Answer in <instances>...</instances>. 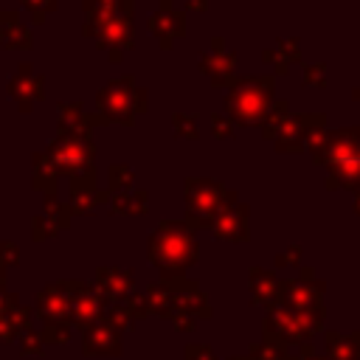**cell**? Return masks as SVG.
I'll return each mask as SVG.
<instances>
[{
  "mask_svg": "<svg viewBox=\"0 0 360 360\" xmlns=\"http://www.w3.org/2000/svg\"><path fill=\"white\" fill-rule=\"evenodd\" d=\"M93 115L82 112V101L59 104V135L45 149V158L51 160L53 172L59 177H70L76 172H84L93 166Z\"/></svg>",
  "mask_w": 360,
  "mask_h": 360,
  "instance_id": "6da1fadb",
  "label": "cell"
},
{
  "mask_svg": "<svg viewBox=\"0 0 360 360\" xmlns=\"http://www.w3.org/2000/svg\"><path fill=\"white\" fill-rule=\"evenodd\" d=\"M149 315H163L177 332H191L197 318H211L205 292L186 276H163L158 284L143 290Z\"/></svg>",
  "mask_w": 360,
  "mask_h": 360,
  "instance_id": "7a4b0ae2",
  "label": "cell"
},
{
  "mask_svg": "<svg viewBox=\"0 0 360 360\" xmlns=\"http://www.w3.org/2000/svg\"><path fill=\"white\" fill-rule=\"evenodd\" d=\"M149 262L163 276H183L197 262L194 231L186 222H160L149 236Z\"/></svg>",
  "mask_w": 360,
  "mask_h": 360,
  "instance_id": "3957f363",
  "label": "cell"
},
{
  "mask_svg": "<svg viewBox=\"0 0 360 360\" xmlns=\"http://www.w3.org/2000/svg\"><path fill=\"white\" fill-rule=\"evenodd\" d=\"M273 76H242L225 96V115L239 127H253L267 118L273 107Z\"/></svg>",
  "mask_w": 360,
  "mask_h": 360,
  "instance_id": "277c9868",
  "label": "cell"
},
{
  "mask_svg": "<svg viewBox=\"0 0 360 360\" xmlns=\"http://www.w3.org/2000/svg\"><path fill=\"white\" fill-rule=\"evenodd\" d=\"M236 194L231 188H225L217 180H205V177H188L186 180V225L194 228H214L217 217L222 211H228L231 205H236Z\"/></svg>",
  "mask_w": 360,
  "mask_h": 360,
  "instance_id": "5b68a950",
  "label": "cell"
},
{
  "mask_svg": "<svg viewBox=\"0 0 360 360\" xmlns=\"http://www.w3.org/2000/svg\"><path fill=\"white\" fill-rule=\"evenodd\" d=\"M96 107H98V115H93V127L96 124H110V121L132 124L135 115L146 112V90L135 87L132 76H121L115 82H107L98 90Z\"/></svg>",
  "mask_w": 360,
  "mask_h": 360,
  "instance_id": "8992f818",
  "label": "cell"
},
{
  "mask_svg": "<svg viewBox=\"0 0 360 360\" xmlns=\"http://www.w3.org/2000/svg\"><path fill=\"white\" fill-rule=\"evenodd\" d=\"M37 318H39V332L45 335V343H65L70 338V295H68V284L56 281L45 290H39L37 295Z\"/></svg>",
  "mask_w": 360,
  "mask_h": 360,
  "instance_id": "52a82bcc",
  "label": "cell"
},
{
  "mask_svg": "<svg viewBox=\"0 0 360 360\" xmlns=\"http://www.w3.org/2000/svg\"><path fill=\"white\" fill-rule=\"evenodd\" d=\"M321 321H323V309L292 312V309H284V307H270L267 318H264V338L278 340L284 346L304 343L321 329Z\"/></svg>",
  "mask_w": 360,
  "mask_h": 360,
  "instance_id": "ba28073f",
  "label": "cell"
},
{
  "mask_svg": "<svg viewBox=\"0 0 360 360\" xmlns=\"http://www.w3.org/2000/svg\"><path fill=\"white\" fill-rule=\"evenodd\" d=\"M132 14H135V6L118 11L107 20L84 22V37L96 39V48L107 51L110 62H121L124 51L132 48Z\"/></svg>",
  "mask_w": 360,
  "mask_h": 360,
  "instance_id": "9c48e42d",
  "label": "cell"
},
{
  "mask_svg": "<svg viewBox=\"0 0 360 360\" xmlns=\"http://www.w3.org/2000/svg\"><path fill=\"white\" fill-rule=\"evenodd\" d=\"M321 284L312 278L309 270L301 273V278H287L278 281V295L273 307H284L292 312H315L321 309Z\"/></svg>",
  "mask_w": 360,
  "mask_h": 360,
  "instance_id": "30bf717a",
  "label": "cell"
},
{
  "mask_svg": "<svg viewBox=\"0 0 360 360\" xmlns=\"http://www.w3.org/2000/svg\"><path fill=\"white\" fill-rule=\"evenodd\" d=\"M68 284V295H70V323L79 326V329H87L93 326L96 321L104 318V298L98 295L96 287H90L87 281H65Z\"/></svg>",
  "mask_w": 360,
  "mask_h": 360,
  "instance_id": "8fae6325",
  "label": "cell"
},
{
  "mask_svg": "<svg viewBox=\"0 0 360 360\" xmlns=\"http://www.w3.org/2000/svg\"><path fill=\"white\" fill-rule=\"evenodd\" d=\"M233 65H236V53L225 51L219 37H214L211 39V51L200 56V73H205L214 87H228V90L233 87V82H236Z\"/></svg>",
  "mask_w": 360,
  "mask_h": 360,
  "instance_id": "7c38bea8",
  "label": "cell"
},
{
  "mask_svg": "<svg viewBox=\"0 0 360 360\" xmlns=\"http://www.w3.org/2000/svg\"><path fill=\"white\" fill-rule=\"evenodd\" d=\"M149 31L158 37V45L169 51L180 37H186V14L174 8L172 0H160L158 11L149 17Z\"/></svg>",
  "mask_w": 360,
  "mask_h": 360,
  "instance_id": "4fadbf2b",
  "label": "cell"
},
{
  "mask_svg": "<svg viewBox=\"0 0 360 360\" xmlns=\"http://www.w3.org/2000/svg\"><path fill=\"white\" fill-rule=\"evenodd\" d=\"M6 90H8V96L17 101L20 112L25 115V112L34 110V104H39V101L45 98V79H42L39 73H34L31 65H20L17 76L8 79Z\"/></svg>",
  "mask_w": 360,
  "mask_h": 360,
  "instance_id": "5bb4252c",
  "label": "cell"
},
{
  "mask_svg": "<svg viewBox=\"0 0 360 360\" xmlns=\"http://www.w3.org/2000/svg\"><path fill=\"white\" fill-rule=\"evenodd\" d=\"M360 155V127H343V129H335V132H326V141H323V149L318 155V166H335V163H343L349 158Z\"/></svg>",
  "mask_w": 360,
  "mask_h": 360,
  "instance_id": "9a60e30c",
  "label": "cell"
},
{
  "mask_svg": "<svg viewBox=\"0 0 360 360\" xmlns=\"http://www.w3.org/2000/svg\"><path fill=\"white\" fill-rule=\"evenodd\" d=\"M31 329V309L20 304L14 292L0 290V340L11 343Z\"/></svg>",
  "mask_w": 360,
  "mask_h": 360,
  "instance_id": "2e32d148",
  "label": "cell"
},
{
  "mask_svg": "<svg viewBox=\"0 0 360 360\" xmlns=\"http://www.w3.org/2000/svg\"><path fill=\"white\" fill-rule=\"evenodd\" d=\"M82 352L87 357H112V354H121V329L112 326L104 318L96 321L93 326L84 329Z\"/></svg>",
  "mask_w": 360,
  "mask_h": 360,
  "instance_id": "e0dca14e",
  "label": "cell"
},
{
  "mask_svg": "<svg viewBox=\"0 0 360 360\" xmlns=\"http://www.w3.org/2000/svg\"><path fill=\"white\" fill-rule=\"evenodd\" d=\"M70 180V214H90L96 202H104L107 194L96 188V166L76 172L68 177Z\"/></svg>",
  "mask_w": 360,
  "mask_h": 360,
  "instance_id": "ac0fdd59",
  "label": "cell"
},
{
  "mask_svg": "<svg viewBox=\"0 0 360 360\" xmlns=\"http://www.w3.org/2000/svg\"><path fill=\"white\" fill-rule=\"evenodd\" d=\"M211 231L222 242H248V236H250V211H248V205L236 202L228 211H222Z\"/></svg>",
  "mask_w": 360,
  "mask_h": 360,
  "instance_id": "d6986e66",
  "label": "cell"
},
{
  "mask_svg": "<svg viewBox=\"0 0 360 360\" xmlns=\"http://www.w3.org/2000/svg\"><path fill=\"white\" fill-rule=\"evenodd\" d=\"M132 273L124 267H98L96 273V290L104 298V304H115L124 301L132 292Z\"/></svg>",
  "mask_w": 360,
  "mask_h": 360,
  "instance_id": "ffe728a7",
  "label": "cell"
},
{
  "mask_svg": "<svg viewBox=\"0 0 360 360\" xmlns=\"http://www.w3.org/2000/svg\"><path fill=\"white\" fill-rule=\"evenodd\" d=\"M309 121H312V115H287L278 135L273 138L276 149L278 152H304V138H307Z\"/></svg>",
  "mask_w": 360,
  "mask_h": 360,
  "instance_id": "44dd1931",
  "label": "cell"
},
{
  "mask_svg": "<svg viewBox=\"0 0 360 360\" xmlns=\"http://www.w3.org/2000/svg\"><path fill=\"white\" fill-rule=\"evenodd\" d=\"M0 48H31V34L22 28L17 11H0Z\"/></svg>",
  "mask_w": 360,
  "mask_h": 360,
  "instance_id": "7402d4cb",
  "label": "cell"
},
{
  "mask_svg": "<svg viewBox=\"0 0 360 360\" xmlns=\"http://www.w3.org/2000/svg\"><path fill=\"white\" fill-rule=\"evenodd\" d=\"M326 186L329 188H349L354 194H360V155L343 160V163H335L326 169Z\"/></svg>",
  "mask_w": 360,
  "mask_h": 360,
  "instance_id": "603a6c76",
  "label": "cell"
},
{
  "mask_svg": "<svg viewBox=\"0 0 360 360\" xmlns=\"http://www.w3.org/2000/svg\"><path fill=\"white\" fill-rule=\"evenodd\" d=\"M250 295L256 304H264L270 309L276 304V295H278V278L270 270L253 267L250 270Z\"/></svg>",
  "mask_w": 360,
  "mask_h": 360,
  "instance_id": "cb8c5ba5",
  "label": "cell"
},
{
  "mask_svg": "<svg viewBox=\"0 0 360 360\" xmlns=\"http://www.w3.org/2000/svg\"><path fill=\"white\" fill-rule=\"evenodd\" d=\"M146 200H149L146 191H135V188H124L118 194H110L115 214H146V208H149Z\"/></svg>",
  "mask_w": 360,
  "mask_h": 360,
  "instance_id": "d4e9b609",
  "label": "cell"
},
{
  "mask_svg": "<svg viewBox=\"0 0 360 360\" xmlns=\"http://www.w3.org/2000/svg\"><path fill=\"white\" fill-rule=\"evenodd\" d=\"M56 172L51 166V160L45 158V152H37L34 155V188L48 194V197H56Z\"/></svg>",
  "mask_w": 360,
  "mask_h": 360,
  "instance_id": "484cf974",
  "label": "cell"
},
{
  "mask_svg": "<svg viewBox=\"0 0 360 360\" xmlns=\"http://www.w3.org/2000/svg\"><path fill=\"white\" fill-rule=\"evenodd\" d=\"M326 340H329V360H357V357H360V349H357L360 335L346 338V335L329 332Z\"/></svg>",
  "mask_w": 360,
  "mask_h": 360,
  "instance_id": "4316f807",
  "label": "cell"
},
{
  "mask_svg": "<svg viewBox=\"0 0 360 360\" xmlns=\"http://www.w3.org/2000/svg\"><path fill=\"white\" fill-rule=\"evenodd\" d=\"M290 110V104L281 98V101H273V107H270V112H267V118L262 121V135L267 138V141H273L276 135H278V129H281V124L287 121V112Z\"/></svg>",
  "mask_w": 360,
  "mask_h": 360,
  "instance_id": "83f0119b",
  "label": "cell"
},
{
  "mask_svg": "<svg viewBox=\"0 0 360 360\" xmlns=\"http://www.w3.org/2000/svg\"><path fill=\"white\" fill-rule=\"evenodd\" d=\"M45 222L59 233V231H65L68 228V222H70V205H62L56 197H48V202H45Z\"/></svg>",
  "mask_w": 360,
  "mask_h": 360,
  "instance_id": "f1b7e54d",
  "label": "cell"
},
{
  "mask_svg": "<svg viewBox=\"0 0 360 360\" xmlns=\"http://www.w3.org/2000/svg\"><path fill=\"white\" fill-rule=\"evenodd\" d=\"M129 180H132L129 166H110V194H118L124 188H132Z\"/></svg>",
  "mask_w": 360,
  "mask_h": 360,
  "instance_id": "f546056e",
  "label": "cell"
},
{
  "mask_svg": "<svg viewBox=\"0 0 360 360\" xmlns=\"http://www.w3.org/2000/svg\"><path fill=\"white\" fill-rule=\"evenodd\" d=\"M20 346H22V349H20L22 354H39V352L45 349V335H42L39 329H34V326H31V329L20 338Z\"/></svg>",
  "mask_w": 360,
  "mask_h": 360,
  "instance_id": "4dcf8cb0",
  "label": "cell"
},
{
  "mask_svg": "<svg viewBox=\"0 0 360 360\" xmlns=\"http://www.w3.org/2000/svg\"><path fill=\"white\" fill-rule=\"evenodd\" d=\"M172 124H174V132H177V135H183V138H197V118H194V115L174 112Z\"/></svg>",
  "mask_w": 360,
  "mask_h": 360,
  "instance_id": "1f68e13d",
  "label": "cell"
},
{
  "mask_svg": "<svg viewBox=\"0 0 360 360\" xmlns=\"http://www.w3.org/2000/svg\"><path fill=\"white\" fill-rule=\"evenodd\" d=\"M20 3L31 11L34 22H42V17H45V14H51V11L56 8V0H20Z\"/></svg>",
  "mask_w": 360,
  "mask_h": 360,
  "instance_id": "d6a6232c",
  "label": "cell"
},
{
  "mask_svg": "<svg viewBox=\"0 0 360 360\" xmlns=\"http://www.w3.org/2000/svg\"><path fill=\"white\" fill-rule=\"evenodd\" d=\"M262 56H264V62H267V65H273V68H276V73H287V70H290V65H292V62H290L278 48H267Z\"/></svg>",
  "mask_w": 360,
  "mask_h": 360,
  "instance_id": "836d02e7",
  "label": "cell"
},
{
  "mask_svg": "<svg viewBox=\"0 0 360 360\" xmlns=\"http://www.w3.org/2000/svg\"><path fill=\"white\" fill-rule=\"evenodd\" d=\"M211 132L217 135V138H231L233 135V121L228 118V115H211Z\"/></svg>",
  "mask_w": 360,
  "mask_h": 360,
  "instance_id": "e575fe53",
  "label": "cell"
},
{
  "mask_svg": "<svg viewBox=\"0 0 360 360\" xmlns=\"http://www.w3.org/2000/svg\"><path fill=\"white\" fill-rule=\"evenodd\" d=\"M186 360H217V357H214L211 346H205V343H188L186 346Z\"/></svg>",
  "mask_w": 360,
  "mask_h": 360,
  "instance_id": "d590c367",
  "label": "cell"
},
{
  "mask_svg": "<svg viewBox=\"0 0 360 360\" xmlns=\"http://www.w3.org/2000/svg\"><path fill=\"white\" fill-rule=\"evenodd\" d=\"M323 82H326V65L304 68V84H323Z\"/></svg>",
  "mask_w": 360,
  "mask_h": 360,
  "instance_id": "8d00e7d4",
  "label": "cell"
},
{
  "mask_svg": "<svg viewBox=\"0 0 360 360\" xmlns=\"http://www.w3.org/2000/svg\"><path fill=\"white\" fill-rule=\"evenodd\" d=\"M17 259H20L17 245H14V242H0V262H3L6 267H11V264H17Z\"/></svg>",
  "mask_w": 360,
  "mask_h": 360,
  "instance_id": "74e56055",
  "label": "cell"
},
{
  "mask_svg": "<svg viewBox=\"0 0 360 360\" xmlns=\"http://www.w3.org/2000/svg\"><path fill=\"white\" fill-rule=\"evenodd\" d=\"M298 253H301V250H298V245H292L287 253H278V256H276V264H278V267H287V264H298Z\"/></svg>",
  "mask_w": 360,
  "mask_h": 360,
  "instance_id": "f35d334b",
  "label": "cell"
},
{
  "mask_svg": "<svg viewBox=\"0 0 360 360\" xmlns=\"http://www.w3.org/2000/svg\"><path fill=\"white\" fill-rule=\"evenodd\" d=\"M186 6H188V8H194V11H205V8H208V3H205V0H188Z\"/></svg>",
  "mask_w": 360,
  "mask_h": 360,
  "instance_id": "ab89813d",
  "label": "cell"
},
{
  "mask_svg": "<svg viewBox=\"0 0 360 360\" xmlns=\"http://www.w3.org/2000/svg\"><path fill=\"white\" fill-rule=\"evenodd\" d=\"M0 290H6V264L0 262Z\"/></svg>",
  "mask_w": 360,
  "mask_h": 360,
  "instance_id": "60d3db41",
  "label": "cell"
},
{
  "mask_svg": "<svg viewBox=\"0 0 360 360\" xmlns=\"http://www.w3.org/2000/svg\"><path fill=\"white\" fill-rule=\"evenodd\" d=\"M301 360H321V357H312V352H301Z\"/></svg>",
  "mask_w": 360,
  "mask_h": 360,
  "instance_id": "b9f144b4",
  "label": "cell"
},
{
  "mask_svg": "<svg viewBox=\"0 0 360 360\" xmlns=\"http://www.w3.org/2000/svg\"><path fill=\"white\" fill-rule=\"evenodd\" d=\"M354 211L360 214V194H357V200H354Z\"/></svg>",
  "mask_w": 360,
  "mask_h": 360,
  "instance_id": "7bdbcfd3",
  "label": "cell"
},
{
  "mask_svg": "<svg viewBox=\"0 0 360 360\" xmlns=\"http://www.w3.org/2000/svg\"><path fill=\"white\" fill-rule=\"evenodd\" d=\"M228 360H250V357H228Z\"/></svg>",
  "mask_w": 360,
  "mask_h": 360,
  "instance_id": "ee69618b",
  "label": "cell"
},
{
  "mask_svg": "<svg viewBox=\"0 0 360 360\" xmlns=\"http://www.w3.org/2000/svg\"><path fill=\"white\" fill-rule=\"evenodd\" d=\"M354 98H357V101H360V87H357V90H354Z\"/></svg>",
  "mask_w": 360,
  "mask_h": 360,
  "instance_id": "f6af8a7d",
  "label": "cell"
}]
</instances>
